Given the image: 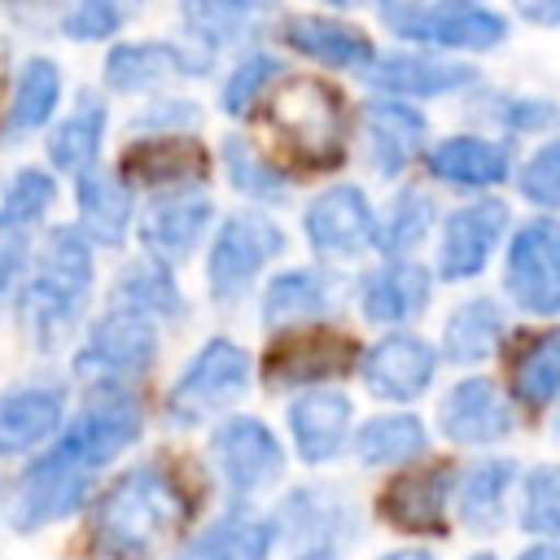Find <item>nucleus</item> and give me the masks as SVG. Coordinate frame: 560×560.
Listing matches in <instances>:
<instances>
[{"mask_svg": "<svg viewBox=\"0 0 560 560\" xmlns=\"http://www.w3.org/2000/svg\"><path fill=\"white\" fill-rule=\"evenodd\" d=\"M438 368L442 350L411 328H389L359 354V376L381 402H416L420 394H429Z\"/></svg>", "mask_w": 560, "mask_h": 560, "instance_id": "18", "label": "nucleus"}, {"mask_svg": "<svg viewBox=\"0 0 560 560\" xmlns=\"http://www.w3.org/2000/svg\"><path fill=\"white\" fill-rule=\"evenodd\" d=\"M26 262H31L26 236H4V241H0V306L18 298L22 276H26Z\"/></svg>", "mask_w": 560, "mask_h": 560, "instance_id": "48", "label": "nucleus"}, {"mask_svg": "<svg viewBox=\"0 0 560 560\" xmlns=\"http://www.w3.org/2000/svg\"><path fill=\"white\" fill-rule=\"evenodd\" d=\"M57 201V179L44 166H22L4 179L0 188V241L4 236H26L48 219Z\"/></svg>", "mask_w": 560, "mask_h": 560, "instance_id": "40", "label": "nucleus"}, {"mask_svg": "<svg viewBox=\"0 0 560 560\" xmlns=\"http://www.w3.org/2000/svg\"><path fill=\"white\" fill-rule=\"evenodd\" d=\"M424 136H429V118L420 105L381 92L363 105V153L381 179H402L407 166L424 153Z\"/></svg>", "mask_w": 560, "mask_h": 560, "instance_id": "23", "label": "nucleus"}, {"mask_svg": "<svg viewBox=\"0 0 560 560\" xmlns=\"http://www.w3.org/2000/svg\"><path fill=\"white\" fill-rule=\"evenodd\" d=\"M105 127H109V105L101 92H79L74 105L52 122L44 153L48 166L61 175H83L101 162V144H105Z\"/></svg>", "mask_w": 560, "mask_h": 560, "instance_id": "32", "label": "nucleus"}, {"mask_svg": "<svg viewBox=\"0 0 560 560\" xmlns=\"http://www.w3.org/2000/svg\"><path fill=\"white\" fill-rule=\"evenodd\" d=\"M381 22L433 52H490L512 31L490 0H394L381 9Z\"/></svg>", "mask_w": 560, "mask_h": 560, "instance_id": "5", "label": "nucleus"}, {"mask_svg": "<svg viewBox=\"0 0 560 560\" xmlns=\"http://www.w3.org/2000/svg\"><path fill=\"white\" fill-rule=\"evenodd\" d=\"M464 560H499L494 551H472V556H464Z\"/></svg>", "mask_w": 560, "mask_h": 560, "instance_id": "54", "label": "nucleus"}, {"mask_svg": "<svg viewBox=\"0 0 560 560\" xmlns=\"http://www.w3.org/2000/svg\"><path fill=\"white\" fill-rule=\"evenodd\" d=\"M210 223H214V201L206 188H162V192H149L144 206L136 210L140 249L171 267L192 258Z\"/></svg>", "mask_w": 560, "mask_h": 560, "instance_id": "17", "label": "nucleus"}, {"mask_svg": "<svg viewBox=\"0 0 560 560\" xmlns=\"http://www.w3.org/2000/svg\"><path fill=\"white\" fill-rule=\"evenodd\" d=\"M512 429H516L512 398L490 376H464L438 402V433L451 446H494L512 438Z\"/></svg>", "mask_w": 560, "mask_h": 560, "instance_id": "21", "label": "nucleus"}, {"mask_svg": "<svg viewBox=\"0 0 560 560\" xmlns=\"http://www.w3.org/2000/svg\"><path fill=\"white\" fill-rule=\"evenodd\" d=\"M197 118L201 114L192 101H153L144 114H136V127L144 136H171V131H192Z\"/></svg>", "mask_w": 560, "mask_h": 560, "instance_id": "47", "label": "nucleus"}, {"mask_svg": "<svg viewBox=\"0 0 560 560\" xmlns=\"http://www.w3.org/2000/svg\"><path fill=\"white\" fill-rule=\"evenodd\" d=\"M324 4H332V9H359V4H376V9H385V4H394V0H324Z\"/></svg>", "mask_w": 560, "mask_h": 560, "instance_id": "53", "label": "nucleus"}, {"mask_svg": "<svg viewBox=\"0 0 560 560\" xmlns=\"http://www.w3.org/2000/svg\"><path fill=\"white\" fill-rule=\"evenodd\" d=\"M459 468L451 459H429L394 472L376 499L381 521L394 525L398 534L416 538H438L451 529V494H455Z\"/></svg>", "mask_w": 560, "mask_h": 560, "instance_id": "15", "label": "nucleus"}, {"mask_svg": "<svg viewBox=\"0 0 560 560\" xmlns=\"http://www.w3.org/2000/svg\"><path fill=\"white\" fill-rule=\"evenodd\" d=\"M96 245L74 223H52L44 241L31 249L22 289H18V315L39 350L66 346L92 302L96 284Z\"/></svg>", "mask_w": 560, "mask_h": 560, "instance_id": "2", "label": "nucleus"}, {"mask_svg": "<svg viewBox=\"0 0 560 560\" xmlns=\"http://www.w3.org/2000/svg\"><path fill=\"white\" fill-rule=\"evenodd\" d=\"M503 293L521 315L560 319V214H534L503 245Z\"/></svg>", "mask_w": 560, "mask_h": 560, "instance_id": "10", "label": "nucleus"}, {"mask_svg": "<svg viewBox=\"0 0 560 560\" xmlns=\"http://www.w3.org/2000/svg\"><path fill=\"white\" fill-rule=\"evenodd\" d=\"M512 184L521 192V201H529L542 214H560V136L538 140L525 162L512 171Z\"/></svg>", "mask_w": 560, "mask_h": 560, "instance_id": "45", "label": "nucleus"}, {"mask_svg": "<svg viewBox=\"0 0 560 560\" xmlns=\"http://www.w3.org/2000/svg\"><path fill=\"white\" fill-rule=\"evenodd\" d=\"M516 18H525L529 26H547L560 31V0H512Z\"/></svg>", "mask_w": 560, "mask_h": 560, "instance_id": "49", "label": "nucleus"}, {"mask_svg": "<svg viewBox=\"0 0 560 560\" xmlns=\"http://www.w3.org/2000/svg\"><path fill=\"white\" fill-rule=\"evenodd\" d=\"M271 0H179V22L192 44L206 52H223L262 31Z\"/></svg>", "mask_w": 560, "mask_h": 560, "instance_id": "35", "label": "nucleus"}, {"mask_svg": "<svg viewBox=\"0 0 560 560\" xmlns=\"http://www.w3.org/2000/svg\"><path fill=\"white\" fill-rule=\"evenodd\" d=\"M376 560H433V551L429 547H394V551H385Z\"/></svg>", "mask_w": 560, "mask_h": 560, "instance_id": "51", "label": "nucleus"}, {"mask_svg": "<svg viewBox=\"0 0 560 560\" xmlns=\"http://www.w3.org/2000/svg\"><path fill=\"white\" fill-rule=\"evenodd\" d=\"M508 337V311L499 298L490 293H477V298H464L459 306H451L446 324H442V359L455 363V368H477L486 363Z\"/></svg>", "mask_w": 560, "mask_h": 560, "instance_id": "34", "label": "nucleus"}, {"mask_svg": "<svg viewBox=\"0 0 560 560\" xmlns=\"http://www.w3.org/2000/svg\"><path fill=\"white\" fill-rule=\"evenodd\" d=\"M118 175L131 188H201L210 179V149L197 144L188 131H171V136H140L127 144Z\"/></svg>", "mask_w": 560, "mask_h": 560, "instance_id": "24", "label": "nucleus"}, {"mask_svg": "<svg viewBox=\"0 0 560 560\" xmlns=\"http://www.w3.org/2000/svg\"><path fill=\"white\" fill-rule=\"evenodd\" d=\"M512 236V210L499 197H472L438 219V254H433V276L464 284L477 280L490 258L508 245Z\"/></svg>", "mask_w": 560, "mask_h": 560, "instance_id": "12", "label": "nucleus"}, {"mask_svg": "<svg viewBox=\"0 0 560 560\" xmlns=\"http://www.w3.org/2000/svg\"><path fill=\"white\" fill-rule=\"evenodd\" d=\"M276 149L293 171H337L350 149V105L315 74H280L267 92Z\"/></svg>", "mask_w": 560, "mask_h": 560, "instance_id": "3", "label": "nucleus"}, {"mask_svg": "<svg viewBox=\"0 0 560 560\" xmlns=\"http://www.w3.org/2000/svg\"><path fill=\"white\" fill-rule=\"evenodd\" d=\"M219 158H223L228 184H232L241 197H249V201H280V197L289 192L284 166H276L254 140H245V136H223Z\"/></svg>", "mask_w": 560, "mask_h": 560, "instance_id": "41", "label": "nucleus"}, {"mask_svg": "<svg viewBox=\"0 0 560 560\" xmlns=\"http://www.w3.org/2000/svg\"><path fill=\"white\" fill-rule=\"evenodd\" d=\"M424 171L433 175V184L455 188V192H490L503 179H512V144L508 140H490L477 131H459V136H442L424 149Z\"/></svg>", "mask_w": 560, "mask_h": 560, "instance_id": "25", "label": "nucleus"}, {"mask_svg": "<svg viewBox=\"0 0 560 560\" xmlns=\"http://www.w3.org/2000/svg\"><path fill=\"white\" fill-rule=\"evenodd\" d=\"M302 236L319 262H346L372 249L376 241V206L363 184H328L302 210Z\"/></svg>", "mask_w": 560, "mask_h": 560, "instance_id": "14", "label": "nucleus"}, {"mask_svg": "<svg viewBox=\"0 0 560 560\" xmlns=\"http://www.w3.org/2000/svg\"><path fill=\"white\" fill-rule=\"evenodd\" d=\"M280 35H284V44L298 57H306V61H315L324 70L368 74L372 61L381 57L376 44H372V35L363 26L341 22L332 13H293V18H284V31Z\"/></svg>", "mask_w": 560, "mask_h": 560, "instance_id": "28", "label": "nucleus"}, {"mask_svg": "<svg viewBox=\"0 0 560 560\" xmlns=\"http://www.w3.org/2000/svg\"><path fill=\"white\" fill-rule=\"evenodd\" d=\"M140 13V0H70L61 13V35L74 44H105L131 18Z\"/></svg>", "mask_w": 560, "mask_h": 560, "instance_id": "44", "label": "nucleus"}, {"mask_svg": "<svg viewBox=\"0 0 560 560\" xmlns=\"http://www.w3.org/2000/svg\"><path fill=\"white\" fill-rule=\"evenodd\" d=\"M210 464L232 503H249L254 494L271 490L284 472V446L258 416H223L210 429Z\"/></svg>", "mask_w": 560, "mask_h": 560, "instance_id": "11", "label": "nucleus"}, {"mask_svg": "<svg viewBox=\"0 0 560 560\" xmlns=\"http://www.w3.org/2000/svg\"><path fill=\"white\" fill-rule=\"evenodd\" d=\"M516 560H560V542H551V538H542V542H529Z\"/></svg>", "mask_w": 560, "mask_h": 560, "instance_id": "50", "label": "nucleus"}, {"mask_svg": "<svg viewBox=\"0 0 560 560\" xmlns=\"http://www.w3.org/2000/svg\"><path fill=\"white\" fill-rule=\"evenodd\" d=\"M429 446V429L416 411H376L350 433V451L363 468H402L420 459Z\"/></svg>", "mask_w": 560, "mask_h": 560, "instance_id": "36", "label": "nucleus"}, {"mask_svg": "<svg viewBox=\"0 0 560 560\" xmlns=\"http://www.w3.org/2000/svg\"><path fill=\"white\" fill-rule=\"evenodd\" d=\"M486 118H494L508 136H542L560 127V105L547 96H521V92H490Z\"/></svg>", "mask_w": 560, "mask_h": 560, "instance_id": "46", "label": "nucleus"}, {"mask_svg": "<svg viewBox=\"0 0 560 560\" xmlns=\"http://www.w3.org/2000/svg\"><path fill=\"white\" fill-rule=\"evenodd\" d=\"M508 381L512 398L529 411H542L560 398V324L516 332L508 354Z\"/></svg>", "mask_w": 560, "mask_h": 560, "instance_id": "33", "label": "nucleus"}, {"mask_svg": "<svg viewBox=\"0 0 560 560\" xmlns=\"http://www.w3.org/2000/svg\"><path fill=\"white\" fill-rule=\"evenodd\" d=\"M276 542L289 551H311V547H341L354 538V503L332 486V481H302L284 490V499L267 512Z\"/></svg>", "mask_w": 560, "mask_h": 560, "instance_id": "16", "label": "nucleus"}, {"mask_svg": "<svg viewBox=\"0 0 560 560\" xmlns=\"http://www.w3.org/2000/svg\"><path fill=\"white\" fill-rule=\"evenodd\" d=\"M368 83L381 96H402V101H433V96H451L477 83V66L455 61L451 52H433V48H394L385 57L372 61Z\"/></svg>", "mask_w": 560, "mask_h": 560, "instance_id": "22", "label": "nucleus"}, {"mask_svg": "<svg viewBox=\"0 0 560 560\" xmlns=\"http://www.w3.org/2000/svg\"><path fill=\"white\" fill-rule=\"evenodd\" d=\"M516 525L538 538H560V464H538L521 477Z\"/></svg>", "mask_w": 560, "mask_h": 560, "instance_id": "43", "label": "nucleus"}, {"mask_svg": "<svg viewBox=\"0 0 560 560\" xmlns=\"http://www.w3.org/2000/svg\"><path fill=\"white\" fill-rule=\"evenodd\" d=\"M210 61H214V52H206L192 39H118L105 52L101 79L118 96H149L175 79L206 74Z\"/></svg>", "mask_w": 560, "mask_h": 560, "instance_id": "13", "label": "nucleus"}, {"mask_svg": "<svg viewBox=\"0 0 560 560\" xmlns=\"http://www.w3.org/2000/svg\"><path fill=\"white\" fill-rule=\"evenodd\" d=\"M359 368V341L332 324H293L280 328L262 354L267 389H315Z\"/></svg>", "mask_w": 560, "mask_h": 560, "instance_id": "9", "label": "nucleus"}, {"mask_svg": "<svg viewBox=\"0 0 560 560\" xmlns=\"http://www.w3.org/2000/svg\"><path fill=\"white\" fill-rule=\"evenodd\" d=\"M192 516V490L184 477L162 464L144 459L122 468L88 512V551L96 560H153L166 551Z\"/></svg>", "mask_w": 560, "mask_h": 560, "instance_id": "1", "label": "nucleus"}, {"mask_svg": "<svg viewBox=\"0 0 560 560\" xmlns=\"http://www.w3.org/2000/svg\"><path fill=\"white\" fill-rule=\"evenodd\" d=\"M521 486V464L508 455H481L468 468H459L455 477V494H451V512L459 516L464 529L472 534H490L508 521V503Z\"/></svg>", "mask_w": 560, "mask_h": 560, "instance_id": "31", "label": "nucleus"}, {"mask_svg": "<svg viewBox=\"0 0 560 560\" xmlns=\"http://www.w3.org/2000/svg\"><path fill=\"white\" fill-rule=\"evenodd\" d=\"M284 254V228L267 210H232L206 249V293L219 306H232L249 293V284Z\"/></svg>", "mask_w": 560, "mask_h": 560, "instance_id": "6", "label": "nucleus"}, {"mask_svg": "<svg viewBox=\"0 0 560 560\" xmlns=\"http://www.w3.org/2000/svg\"><path fill=\"white\" fill-rule=\"evenodd\" d=\"M284 420H289V438H293L298 459L319 468V464H332L350 446L354 402L337 385H315V389H298Z\"/></svg>", "mask_w": 560, "mask_h": 560, "instance_id": "26", "label": "nucleus"}, {"mask_svg": "<svg viewBox=\"0 0 560 560\" xmlns=\"http://www.w3.org/2000/svg\"><path fill=\"white\" fill-rule=\"evenodd\" d=\"M433 228H438V201L420 184H402L385 201V210H376V241H372V249L381 258H411L429 241Z\"/></svg>", "mask_w": 560, "mask_h": 560, "instance_id": "38", "label": "nucleus"}, {"mask_svg": "<svg viewBox=\"0 0 560 560\" xmlns=\"http://www.w3.org/2000/svg\"><path fill=\"white\" fill-rule=\"evenodd\" d=\"M153 359H158V319L122 302H109L83 328L70 368L92 389V385H131L153 368Z\"/></svg>", "mask_w": 560, "mask_h": 560, "instance_id": "7", "label": "nucleus"}, {"mask_svg": "<svg viewBox=\"0 0 560 560\" xmlns=\"http://www.w3.org/2000/svg\"><path fill=\"white\" fill-rule=\"evenodd\" d=\"M359 315L376 328H407L433 302V271L416 258H376L354 284Z\"/></svg>", "mask_w": 560, "mask_h": 560, "instance_id": "20", "label": "nucleus"}, {"mask_svg": "<svg viewBox=\"0 0 560 560\" xmlns=\"http://www.w3.org/2000/svg\"><path fill=\"white\" fill-rule=\"evenodd\" d=\"M249 389V354L232 337H210L197 346V354L179 368V376L166 389V416L179 429L206 424L228 416L241 394Z\"/></svg>", "mask_w": 560, "mask_h": 560, "instance_id": "8", "label": "nucleus"}, {"mask_svg": "<svg viewBox=\"0 0 560 560\" xmlns=\"http://www.w3.org/2000/svg\"><path fill=\"white\" fill-rule=\"evenodd\" d=\"M293 560H341V547H311V551H293Z\"/></svg>", "mask_w": 560, "mask_h": 560, "instance_id": "52", "label": "nucleus"}, {"mask_svg": "<svg viewBox=\"0 0 560 560\" xmlns=\"http://www.w3.org/2000/svg\"><path fill=\"white\" fill-rule=\"evenodd\" d=\"M280 70H284L280 57H271V52H262V48L241 52V57L232 61L223 88H219V109H223L228 118H245L258 101H267V92L276 88Z\"/></svg>", "mask_w": 560, "mask_h": 560, "instance_id": "42", "label": "nucleus"}, {"mask_svg": "<svg viewBox=\"0 0 560 560\" xmlns=\"http://www.w3.org/2000/svg\"><path fill=\"white\" fill-rule=\"evenodd\" d=\"M144 433V407L131 385H92L88 398L66 416L61 433L48 442L52 455L74 464L88 477H101L122 451Z\"/></svg>", "mask_w": 560, "mask_h": 560, "instance_id": "4", "label": "nucleus"}, {"mask_svg": "<svg viewBox=\"0 0 560 560\" xmlns=\"http://www.w3.org/2000/svg\"><path fill=\"white\" fill-rule=\"evenodd\" d=\"M551 433H556V442H560V407H556V416H551Z\"/></svg>", "mask_w": 560, "mask_h": 560, "instance_id": "55", "label": "nucleus"}, {"mask_svg": "<svg viewBox=\"0 0 560 560\" xmlns=\"http://www.w3.org/2000/svg\"><path fill=\"white\" fill-rule=\"evenodd\" d=\"M341 276L328 262H302L284 267L267 280L262 289V324L267 328H293V324H315L341 302Z\"/></svg>", "mask_w": 560, "mask_h": 560, "instance_id": "30", "label": "nucleus"}, {"mask_svg": "<svg viewBox=\"0 0 560 560\" xmlns=\"http://www.w3.org/2000/svg\"><path fill=\"white\" fill-rule=\"evenodd\" d=\"M70 416V394L61 381H18L0 389V459H31L44 451Z\"/></svg>", "mask_w": 560, "mask_h": 560, "instance_id": "19", "label": "nucleus"}, {"mask_svg": "<svg viewBox=\"0 0 560 560\" xmlns=\"http://www.w3.org/2000/svg\"><path fill=\"white\" fill-rule=\"evenodd\" d=\"M57 105H61V66L52 57H26L18 66V79H13V96H9V109H4V131L26 136V131L48 127Z\"/></svg>", "mask_w": 560, "mask_h": 560, "instance_id": "39", "label": "nucleus"}, {"mask_svg": "<svg viewBox=\"0 0 560 560\" xmlns=\"http://www.w3.org/2000/svg\"><path fill=\"white\" fill-rule=\"evenodd\" d=\"M109 302H122V306H131L149 319H184V311H188L184 289L175 280V267L153 258V254H140V258L118 267Z\"/></svg>", "mask_w": 560, "mask_h": 560, "instance_id": "37", "label": "nucleus"}, {"mask_svg": "<svg viewBox=\"0 0 560 560\" xmlns=\"http://www.w3.org/2000/svg\"><path fill=\"white\" fill-rule=\"evenodd\" d=\"M136 188L118 171L96 162L92 171L74 175V228L96 249H118L127 232H136Z\"/></svg>", "mask_w": 560, "mask_h": 560, "instance_id": "27", "label": "nucleus"}, {"mask_svg": "<svg viewBox=\"0 0 560 560\" xmlns=\"http://www.w3.org/2000/svg\"><path fill=\"white\" fill-rule=\"evenodd\" d=\"M276 529L271 516L249 503H228L197 534H188L171 560H271Z\"/></svg>", "mask_w": 560, "mask_h": 560, "instance_id": "29", "label": "nucleus"}]
</instances>
